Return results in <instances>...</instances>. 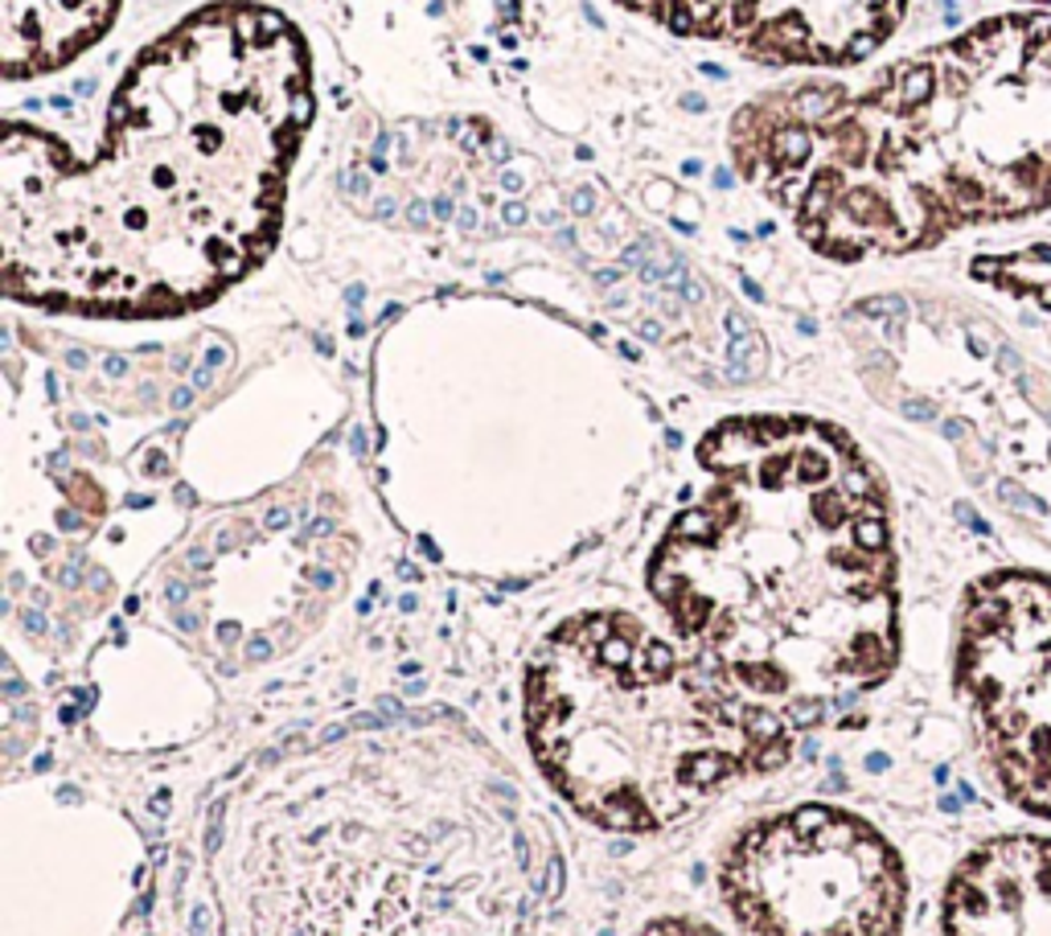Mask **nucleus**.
<instances>
[{"instance_id": "obj_1", "label": "nucleus", "mask_w": 1051, "mask_h": 936, "mask_svg": "<svg viewBox=\"0 0 1051 936\" xmlns=\"http://www.w3.org/2000/svg\"><path fill=\"white\" fill-rule=\"evenodd\" d=\"M313 120L300 30L218 0L144 46L91 153L4 123L0 276L25 305L173 317L243 279L275 243Z\"/></svg>"}, {"instance_id": "obj_2", "label": "nucleus", "mask_w": 1051, "mask_h": 936, "mask_svg": "<svg viewBox=\"0 0 1051 936\" xmlns=\"http://www.w3.org/2000/svg\"><path fill=\"white\" fill-rule=\"evenodd\" d=\"M732 156L839 263L1039 214L1051 206V13L990 16L858 91L764 95L732 120Z\"/></svg>"}, {"instance_id": "obj_3", "label": "nucleus", "mask_w": 1051, "mask_h": 936, "mask_svg": "<svg viewBox=\"0 0 1051 936\" xmlns=\"http://www.w3.org/2000/svg\"><path fill=\"white\" fill-rule=\"evenodd\" d=\"M699 456L711 489L678 514L649 571L678 629L732 670L760 641L792 649L822 691L875 686L896 661V563L867 461L809 419L727 423Z\"/></svg>"}, {"instance_id": "obj_4", "label": "nucleus", "mask_w": 1051, "mask_h": 936, "mask_svg": "<svg viewBox=\"0 0 1051 936\" xmlns=\"http://www.w3.org/2000/svg\"><path fill=\"white\" fill-rule=\"evenodd\" d=\"M957 686L977 748L1022 814L1051 822V575L998 571L965 596Z\"/></svg>"}, {"instance_id": "obj_5", "label": "nucleus", "mask_w": 1051, "mask_h": 936, "mask_svg": "<svg viewBox=\"0 0 1051 936\" xmlns=\"http://www.w3.org/2000/svg\"><path fill=\"white\" fill-rule=\"evenodd\" d=\"M682 37L780 66H854L899 30L908 0H616Z\"/></svg>"}, {"instance_id": "obj_6", "label": "nucleus", "mask_w": 1051, "mask_h": 936, "mask_svg": "<svg viewBox=\"0 0 1051 936\" xmlns=\"http://www.w3.org/2000/svg\"><path fill=\"white\" fill-rule=\"evenodd\" d=\"M945 936H1051V838L977 846L949 883Z\"/></svg>"}, {"instance_id": "obj_7", "label": "nucleus", "mask_w": 1051, "mask_h": 936, "mask_svg": "<svg viewBox=\"0 0 1051 936\" xmlns=\"http://www.w3.org/2000/svg\"><path fill=\"white\" fill-rule=\"evenodd\" d=\"M120 0H0V70L9 82L54 75L99 42Z\"/></svg>"}, {"instance_id": "obj_8", "label": "nucleus", "mask_w": 1051, "mask_h": 936, "mask_svg": "<svg viewBox=\"0 0 1051 936\" xmlns=\"http://www.w3.org/2000/svg\"><path fill=\"white\" fill-rule=\"evenodd\" d=\"M595 817L604 822V826H612V829H649L654 826V817L645 814L641 810L637 801H621V797H612V801H600L595 805Z\"/></svg>"}, {"instance_id": "obj_9", "label": "nucleus", "mask_w": 1051, "mask_h": 936, "mask_svg": "<svg viewBox=\"0 0 1051 936\" xmlns=\"http://www.w3.org/2000/svg\"><path fill=\"white\" fill-rule=\"evenodd\" d=\"M732 768H735L732 760H723L719 752H694V756H686L682 772H686V781H690V789H707V784H715L719 777H727Z\"/></svg>"}, {"instance_id": "obj_10", "label": "nucleus", "mask_w": 1051, "mask_h": 936, "mask_svg": "<svg viewBox=\"0 0 1051 936\" xmlns=\"http://www.w3.org/2000/svg\"><path fill=\"white\" fill-rule=\"evenodd\" d=\"M789 822H792V829H797L801 838H813V834H822V829L834 822V810H830V805H801V810H797Z\"/></svg>"}, {"instance_id": "obj_11", "label": "nucleus", "mask_w": 1051, "mask_h": 936, "mask_svg": "<svg viewBox=\"0 0 1051 936\" xmlns=\"http://www.w3.org/2000/svg\"><path fill=\"white\" fill-rule=\"evenodd\" d=\"M744 727L756 739H760V744H773V739H780V719L773 715V711H747Z\"/></svg>"}, {"instance_id": "obj_12", "label": "nucleus", "mask_w": 1051, "mask_h": 936, "mask_svg": "<svg viewBox=\"0 0 1051 936\" xmlns=\"http://www.w3.org/2000/svg\"><path fill=\"white\" fill-rule=\"evenodd\" d=\"M227 797H218L210 805V826H206V855H218L222 850V817H227Z\"/></svg>"}, {"instance_id": "obj_13", "label": "nucleus", "mask_w": 1051, "mask_h": 936, "mask_svg": "<svg viewBox=\"0 0 1051 936\" xmlns=\"http://www.w3.org/2000/svg\"><path fill=\"white\" fill-rule=\"evenodd\" d=\"M825 719V703L822 698H806V703H797L789 711V723L792 727H813V723Z\"/></svg>"}, {"instance_id": "obj_14", "label": "nucleus", "mask_w": 1051, "mask_h": 936, "mask_svg": "<svg viewBox=\"0 0 1051 936\" xmlns=\"http://www.w3.org/2000/svg\"><path fill=\"white\" fill-rule=\"evenodd\" d=\"M785 760H789V748H785L780 739H773L764 752H756V768H780Z\"/></svg>"}, {"instance_id": "obj_15", "label": "nucleus", "mask_w": 1051, "mask_h": 936, "mask_svg": "<svg viewBox=\"0 0 1051 936\" xmlns=\"http://www.w3.org/2000/svg\"><path fill=\"white\" fill-rule=\"evenodd\" d=\"M395 719H386V715H353L350 719V731H382V727H391Z\"/></svg>"}, {"instance_id": "obj_16", "label": "nucleus", "mask_w": 1051, "mask_h": 936, "mask_svg": "<svg viewBox=\"0 0 1051 936\" xmlns=\"http://www.w3.org/2000/svg\"><path fill=\"white\" fill-rule=\"evenodd\" d=\"M189 928H194V936H210V907H206V904L194 907V916H189Z\"/></svg>"}, {"instance_id": "obj_17", "label": "nucleus", "mask_w": 1051, "mask_h": 936, "mask_svg": "<svg viewBox=\"0 0 1051 936\" xmlns=\"http://www.w3.org/2000/svg\"><path fill=\"white\" fill-rule=\"evenodd\" d=\"M645 936H715V933H690L682 924H657V928H649Z\"/></svg>"}, {"instance_id": "obj_18", "label": "nucleus", "mask_w": 1051, "mask_h": 936, "mask_svg": "<svg viewBox=\"0 0 1051 936\" xmlns=\"http://www.w3.org/2000/svg\"><path fill=\"white\" fill-rule=\"evenodd\" d=\"M514 859H518L522 871L530 867V843H526V834H514Z\"/></svg>"}, {"instance_id": "obj_19", "label": "nucleus", "mask_w": 1051, "mask_h": 936, "mask_svg": "<svg viewBox=\"0 0 1051 936\" xmlns=\"http://www.w3.org/2000/svg\"><path fill=\"white\" fill-rule=\"evenodd\" d=\"M379 711H382V715H386V719H412V715L403 711V703H398V698H382Z\"/></svg>"}, {"instance_id": "obj_20", "label": "nucleus", "mask_w": 1051, "mask_h": 936, "mask_svg": "<svg viewBox=\"0 0 1051 936\" xmlns=\"http://www.w3.org/2000/svg\"><path fill=\"white\" fill-rule=\"evenodd\" d=\"M550 895H559L563 891V859H550Z\"/></svg>"}, {"instance_id": "obj_21", "label": "nucleus", "mask_w": 1051, "mask_h": 936, "mask_svg": "<svg viewBox=\"0 0 1051 936\" xmlns=\"http://www.w3.org/2000/svg\"><path fill=\"white\" fill-rule=\"evenodd\" d=\"M346 731H350V723H333V727H325V731H320V739H325V744H337V739L346 736Z\"/></svg>"}, {"instance_id": "obj_22", "label": "nucleus", "mask_w": 1051, "mask_h": 936, "mask_svg": "<svg viewBox=\"0 0 1051 936\" xmlns=\"http://www.w3.org/2000/svg\"><path fill=\"white\" fill-rule=\"evenodd\" d=\"M149 814H153V817H165V814H168V793H156L153 805H149Z\"/></svg>"}, {"instance_id": "obj_23", "label": "nucleus", "mask_w": 1051, "mask_h": 936, "mask_svg": "<svg viewBox=\"0 0 1051 936\" xmlns=\"http://www.w3.org/2000/svg\"><path fill=\"white\" fill-rule=\"evenodd\" d=\"M17 694H25V682L9 674V682H4V698H17Z\"/></svg>"}, {"instance_id": "obj_24", "label": "nucleus", "mask_w": 1051, "mask_h": 936, "mask_svg": "<svg viewBox=\"0 0 1051 936\" xmlns=\"http://www.w3.org/2000/svg\"><path fill=\"white\" fill-rule=\"evenodd\" d=\"M247 653H251V661H263L267 653H272V645H267V641H255L251 649H247Z\"/></svg>"}, {"instance_id": "obj_25", "label": "nucleus", "mask_w": 1051, "mask_h": 936, "mask_svg": "<svg viewBox=\"0 0 1051 936\" xmlns=\"http://www.w3.org/2000/svg\"><path fill=\"white\" fill-rule=\"evenodd\" d=\"M58 801H66V805H78V801H83V793H78V789H62Z\"/></svg>"}, {"instance_id": "obj_26", "label": "nucleus", "mask_w": 1051, "mask_h": 936, "mask_svg": "<svg viewBox=\"0 0 1051 936\" xmlns=\"http://www.w3.org/2000/svg\"><path fill=\"white\" fill-rule=\"evenodd\" d=\"M75 719H78V706H62V723L70 727V723H75Z\"/></svg>"}, {"instance_id": "obj_27", "label": "nucleus", "mask_w": 1051, "mask_h": 936, "mask_svg": "<svg viewBox=\"0 0 1051 936\" xmlns=\"http://www.w3.org/2000/svg\"><path fill=\"white\" fill-rule=\"evenodd\" d=\"M493 793H497V797H505V801H514V789H510V784H493Z\"/></svg>"}, {"instance_id": "obj_28", "label": "nucleus", "mask_w": 1051, "mask_h": 936, "mask_svg": "<svg viewBox=\"0 0 1051 936\" xmlns=\"http://www.w3.org/2000/svg\"><path fill=\"white\" fill-rule=\"evenodd\" d=\"M1036 296H1039V300H1043V305L1051 308V284H1039V293H1036Z\"/></svg>"}, {"instance_id": "obj_29", "label": "nucleus", "mask_w": 1051, "mask_h": 936, "mask_svg": "<svg viewBox=\"0 0 1051 936\" xmlns=\"http://www.w3.org/2000/svg\"><path fill=\"white\" fill-rule=\"evenodd\" d=\"M1043 4H1051V0H1043Z\"/></svg>"}]
</instances>
